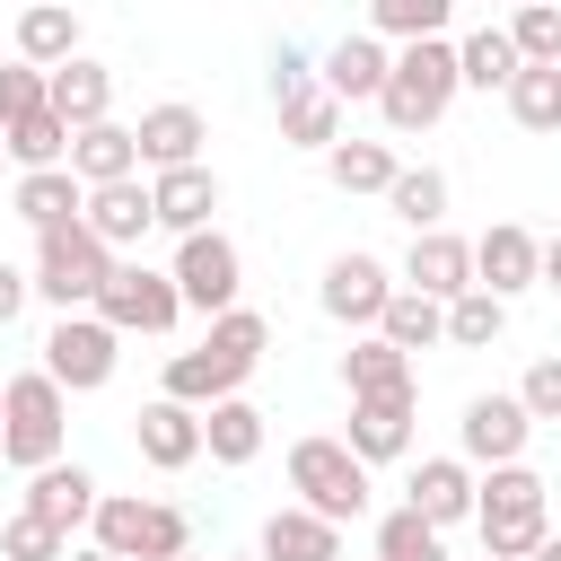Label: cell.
Wrapping results in <instances>:
<instances>
[{
    "label": "cell",
    "instance_id": "obj_1",
    "mask_svg": "<svg viewBox=\"0 0 561 561\" xmlns=\"http://www.w3.org/2000/svg\"><path fill=\"white\" fill-rule=\"evenodd\" d=\"M456 44L447 35H412V44H394V61H386V88H377V114H386V131H430L447 105H456Z\"/></svg>",
    "mask_w": 561,
    "mask_h": 561
},
{
    "label": "cell",
    "instance_id": "obj_2",
    "mask_svg": "<svg viewBox=\"0 0 561 561\" xmlns=\"http://www.w3.org/2000/svg\"><path fill=\"white\" fill-rule=\"evenodd\" d=\"M473 526H482V552L491 561H526L552 517H543V473L526 465H491V482H473Z\"/></svg>",
    "mask_w": 561,
    "mask_h": 561
},
{
    "label": "cell",
    "instance_id": "obj_3",
    "mask_svg": "<svg viewBox=\"0 0 561 561\" xmlns=\"http://www.w3.org/2000/svg\"><path fill=\"white\" fill-rule=\"evenodd\" d=\"M105 272H114V245L88 228V219H61V228H35V298H53L61 316L70 307H96V289H105Z\"/></svg>",
    "mask_w": 561,
    "mask_h": 561
},
{
    "label": "cell",
    "instance_id": "obj_4",
    "mask_svg": "<svg viewBox=\"0 0 561 561\" xmlns=\"http://www.w3.org/2000/svg\"><path fill=\"white\" fill-rule=\"evenodd\" d=\"M61 438H70V394H61L44 368L9 377V386H0V456H9L18 473H35V465L61 456Z\"/></svg>",
    "mask_w": 561,
    "mask_h": 561
},
{
    "label": "cell",
    "instance_id": "obj_5",
    "mask_svg": "<svg viewBox=\"0 0 561 561\" xmlns=\"http://www.w3.org/2000/svg\"><path fill=\"white\" fill-rule=\"evenodd\" d=\"M88 526H96V543L114 561H175V552H193V517L167 508V500H140V491H96Z\"/></svg>",
    "mask_w": 561,
    "mask_h": 561
},
{
    "label": "cell",
    "instance_id": "obj_6",
    "mask_svg": "<svg viewBox=\"0 0 561 561\" xmlns=\"http://www.w3.org/2000/svg\"><path fill=\"white\" fill-rule=\"evenodd\" d=\"M289 491H298V508L351 526V517L368 508V465H359L342 438H298V447H289Z\"/></svg>",
    "mask_w": 561,
    "mask_h": 561
},
{
    "label": "cell",
    "instance_id": "obj_7",
    "mask_svg": "<svg viewBox=\"0 0 561 561\" xmlns=\"http://www.w3.org/2000/svg\"><path fill=\"white\" fill-rule=\"evenodd\" d=\"M114 359H123V333H114L96 307H70V316L44 333V377H53L61 394H96V386L114 377Z\"/></svg>",
    "mask_w": 561,
    "mask_h": 561
},
{
    "label": "cell",
    "instance_id": "obj_8",
    "mask_svg": "<svg viewBox=\"0 0 561 561\" xmlns=\"http://www.w3.org/2000/svg\"><path fill=\"white\" fill-rule=\"evenodd\" d=\"M167 280H175V298H184L193 316H219V307H237V289H245V254H237L219 228H193V237H175Z\"/></svg>",
    "mask_w": 561,
    "mask_h": 561
},
{
    "label": "cell",
    "instance_id": "obj_9",
    "mask_svg": "<svg viewBox=\"0 0 561 561\" xmlns=\"http://www.w3.org/2000/svg\"><path fill=\"white\" fill-rule=\"evenodd\" d=\"M96 316H105L114 333H167V324L184 316V298H175V280H167V272H149V263H123V254H114V272H105V289H96Z\"/></svg>",
    "mask_w": 561,
    "mask_h": 561
},
{
    "label": "cell",
    "instance_id": "obj_10",
    "mask_svg": "<svg viewBox=\"0 0 561 561\" xmlns=\"http://www.w3.org/2000/svg\"><path fill=\"white\" fill-rule=\"evenodd\" d=\"M456 438H465V465H517L526 438H535V421H526L517 394H473L465 421H456Z\"/></svg>",
    "mask_w": 561,
    "mask_h": 561
},
{
    "label": "cell",
    "instance_id": "obj_11",
    "mask_svg": "<svg viewBox=\"0 0 561 561\" xmlns=\"http://www.w3.org/2000/svg\"><path fill=\"white\" fill-rule=\"evenodd\" d=\"M535 272H543V237H526L517 219H500V228L473 237V289L517 298V289H535Z\"/></svg>",
    "mask_w": 561,
    "mask_h": 561
},
{
    "label": "cell",
    "instance_id": "obj_12",
    "mask_svg": "<svg viewBox=\"0 0 561 561\" xmlns=\"http://www.w3.org/2000/svg\"><path fill=\"white\" fill-rule=\"evenodd\" d=\"M316 298H324V316H333V324H377V307L394 298V272H386L377 254H359V245H351V254H333V263H324V289H316Z\"/></svg>",
    "mask_w": 561,
    "mask_h": 561
},
{
    "label": "cell",
    "instance_id": "obj_13",
    "mask_svg": "<svg viewBox=\"0 0 561 561\" xmlns=\"http://www.w3.org/2000/svg\"><path fill=\"white\" fill-rule=\"evenodd\" d=\"M131 447H140V465L184 473V465L202 456V412H193V403H175V394H158V403H140V412H131Z\"/></svg>",
    "mask_w": 561,
    "mask_h": 561
},
{
    "label": "cell",
    "instance_id": "obj_14",
    "mask_svg": "<svg viewBox=\"0 0 561 561\" xmlns=\"http://www.w3.org/2000/svg\"><path fill=\"white\" fill-rule=\"evenodd\" d=\"M342 447H351L359 465H394V456L412 447V386H403V394H351Z\"/></svg>",
    "mask_w": 561,
    "mask_h": 561
},
{
    "label": "cell",
    "instance_id": "obj_15",
    "mask_svg": "<svg viewBox=\"0 0 561 561\" xmlns=\"http://www.w3.org/2000/svg\"><path fill=\"white\" fill-rule=\"evenodd\" d=\"M210 210H219V175L193 158V167H158V184H149V219L158 228H175V237H193V228H210Z\"/></svg>",
    "mask_w": 561,
    "mask_h": 561
},
{
    "label": "cell",
    "instance_id": "obj_16",
    "mask_svg": "<svg viewBox=\"0 0 561 561\" xmlns=\"http://www.w3.org/2000/svg\"><path fill=\"white\" fill-rule=\"evenodd\" d=\"M403 289H421V298H456V289H473V245L447 237V228H412Z\"/></svg>",
    "mask_w": 561,
    "mask_h": 561
},
{
    "label": "cell",
    "instance_id": "obj_17",
    "mask_svg": "<svg viewBox=\"0 0 561 561\" xmlns=\"http://www.w3.org/2000/svg\"><path fill=\"white\" fill-rule=\"evenodd\" d=\"M403 508H421V517L447 535L456 517H473V465H465V456H421L412 482H403Z\"/></svg>",
    "mask_w": 561,
    "mask_h": 561
},
{
    "label": "cell",
    "instance_id": "obj_18",
    "mask_svg": "<svg viewBox=\"0 0 561 561\" xmlns=\"http://www.w3.org/2000/svg\"><path fill=\"white\" fill-rule=\"evenodd\" d=\"M26 508H35L44 526L79 535V526L96 517V473H88V465H61V456H53V465H35V473H26Z\"/></svg>",
    "mask_w": 561,
    "mask_h": 561
},
{
    "label": "cell",
    "instance_id": "obj_19",
    "mask_svg": "<svg viewBox=\"0 0 561 561\" xmlns=\"http://www.w3.org/2000/svg\"><path fill=\"white\" fill-rule=\"evenodd\" d=\"M44 105H53L70 131H79V123H105V105H114V70L88 61V53H70V61L44 70Z\"/></svg>",
    "mask_w": 561,
    "mask_h": 561
},
{
    "label": "cell",
    "instance_id": "obj_20",
    "mask_svg": "<svg viewBox=\"0 0 561 561\" xmlns=\"http://www.w3.org/2000/svg\"><path fill=\"white\" fill-rule=\"evenodd\" d=\"M79 219H88V228H96V237H105L114 254H123V245H140V237L158 228V219H149V184H140V175H114V184H88V202H79Z\"/></svg>",
    "mask_w": 561,
    "mask_h": 561
},
{
    "label": "cell",
    "instance_id": "obj_21",
    "mask_svg": "<svg viewBox=\"0 0 561 561\" xmlns=\"http://www.w3.org/2000/svg\"><path fill=\"white\" fill-rule=\"evenodd\" d=\"M79 184H114V175H140V140H131V123H79L70 131V158H61Z\"/></svg>",
    "mask_w": 561,
    "mask_h": 561
},
{
    "label": "cell",
    "instance_id": "obj_22",
    "mask_svg": "<svg viewBox=\"0 0 561 561\" xmlns=\"http://www.w3.org/2000/svg\"><path fill=\"white\" fill-rule=\"evenodd\" d=\"M131 140H140V167H193L202 140H210V123H202L193 105H149V114L131 123Z\"/></svg>",
    "mask_w": 561,
    "mask_h": 561
},
{
    "label": "cell",
    "instance_id": "obj_23",
    "mask_svg": "<svg viewBox=\"0 0 561 561\" xmlns=\"http://www.w3.org/2000/svg\"><path fill=\"white\" fill-rule=\"evenodd\" d=\"M254 552H263V561H342V526L316 517V508H272Z\"/></svg>",
    "mask_w": 561,
    "mask_h": 561
},
{
    "label": "cell",
    "instance_id": "obj_24",
    "mask_svg": "<svg viewBox=\"0 0 561 561\" xmlns=\"http://www.w3.org/2000/svg\"><path fill=\"white\" fill-rule=\"evenodd\" d=\"M386 61H394V53H386V35H342V44L324 53V70H316V79H324L342 105H359V96L377 105V88H386Z\"/></svg>",
    "mask_w": 561,
    "mask_h": 561
},
{
    "label": "cell",
    "instance_id": "obj_25",
    "mask_svg": "<svg viewBox=\"0 0 561 561\" xmlns=\"http://www.w3.org/2000/svg\"><path fill=\"white\" fill-rule=\"evenodd\" d=\"M202 456H210V465H254V456H263V412H254L245 394L202 403Z\"/></svg>",
    "mask_w": 561,
    "mask_h": 561
},
{
    "label": "cell",
    "instance_id": "obj_26",
    "mask_svg": "<svg viewBox=\"0 0 561 561\" xmlns=\"http://www.w3.org/2000/svg\"><path fill=\"white\" fill-rule=\"evenodd\" d=\"M79 202H88V184H79L70 167H26L18 193H9V210H18L26 228H61V219H79Z\"/></svg>",
    "mask_w": 561,
    "mask_h": 561
},
{
    "label": "cell",
    "instance_id": "obj_27",
    "mask_svg": "<svg viewBox=\"0 0 561 561\" xmlns=\"http://www.w3.org/2000/svg\"><path fill=\"white\" fill-rule=\"evenodd\" d=\"M245 377H254V368H237V359H228V351H210V342L167 359V394H175V403H193V412H202V403H219V394H237Z\"/></svg>",
    "mask_w": 561,
    "mask_h": 561
},
{
    "label": "cell",
    "instance_id": "obj_28",
    "mask_svg": "<svg viewBox=\"0 0 561 561\" xmlns=\"http://www.w3.org/2000/svg\"><path fill=\"white\" fill-rule=\"evenodd\" d=\"M368 333H386L394 351H430V342H447V298H421V289H403L394 280V298L377 307V324Z\"/></svg>",
    "mask_w": 561,
    "mask_h": 561
},
{
    "label": "cell",
    "instance_id": "obj_29",
    "mask_svg": "<svg viewBox=\"0 0 561 561\" xmlns=\"http://www.w3.org/2000/svg\"><path fill=\"white\" fill-rule=\"evenodd\" d=\"M70 53H79V18H70L61 0H26V9H18V61L53 70V61H70Z\"/></svg>",
    "mask_w": 561,
    "mask_h": 561
},
{
    "label": "cell",
    "instance_id": "obj_30",
    "mask_svg": "<svg viewBox=\"0 0 561 561\" xmlns=\"http://www.w3.org/2000/svg\"><path fill=\"white\" fill-rule=\"evenodd\" d=\"M333 131H342V96L324 79H307V88L280 96V140L289 149H333Z\"/></svg>",
    "mask_w": 561,
    "mask_h": 561
},
{
    "label": "cell",
    "instance_id": "obj_31",
    "mask_svg": "<svg viewBox=\"0 0 561 561\" xmlns=\"http://www.w3.org/2000/svg\"><path fill=\"white\" fill-rule=\"evenodd\" d=\"M342 386H351V394H403V386H412V351H394L386 333H359V342L342 351Z\"/></svg>",
    "mask_w": 561,
    "mask_h": 561
},
{
    "label": "cell",
    "instance_id": "obj_32",
    "mask_svg": "<svg viewBox=\"0 0 561 561\" xmlns=\"http://www.w3.org/2000/svg\"><path fill=\"white\" fill-rule=\"evenodd\" d=\"M517 131H561V61H517V79L500 88Z\"/></svg>",
    "mask_w": 561,
    "mask_h": 561
},
{
    "label": "cell",
    "instance_id": "obj_33",
    "mask_svg": "<svg viewBox=\"0 0 561 561\" xmlns=\"http://www.w3.org/2000/svg\"><path fill=\"white\" fill-rule=\"evenodd\" d=\"M456 79L482 88V96L508 88V79H517V44H508V26H473V35L456 44Z\"/></svg>",
    "mask_w": 561,
    "mask_h": 561
},
{
    "label": "cell",
    "instance_id": "obj_34",
    "mask_svg": "<svg viewBox=\"0 0 561 561\" xmlns=\"http://www.w3.org/2000/svg\"><path fill=\"white\" fill-rule=\"evenodd\" d=\"M324 175H333V193H386L394 184V149L386 140H333Z\"/></svg>",
    "mask_w": 561,
    "mask_h": 561
},
{
    "label": "cell",
    "instance_id": "obj_35",
    "mask_svg": "<svg viewBox=\"0 0 561 561\" xmlns=\"http://www.w3.org/2000/svg\"><path fill=\"white\" fill-rule=\"evenodd\" d=\"M386 210H394L403 228H438V219H447V175H438V167H394Z\"/></svg>",
    "mask_w": 561,
    "mask_h": 561
},
{
    "label": "cell",
    "instance_id": "obj_36",
    "mask_svg": "<svg viewBox=\"0 0 561 561\" xmlns=\"http://www.w3.org/2000/svg\"><path fill=\"white\" fill-rule=\"evenodd\" d=\"M508 333V298H491V289H456L447 298V342L456 351H491Z\"/></svg>",
    "mask_w": 561,
    "mask_h": 561
},
{
    "label": "cell",
    "instance_id": "obj_37",
    "mask_svg": "<svg viewBox=\"0 0 561 561\" xmlns=\"http://www.w3.org/2000/svg\"><path fill=\"white\" fill-rule=\"evenodd\" d=\"M9 131V158L18 167H61L70 158V123L53 114V105H35V114H18V123H0Z\"/></svg>",
    "mask_w": 561,
    "mask_h": 561
},
{
    "label": "cell",
    "instance_id": "obj_38",
    "mask_svg": "<svg viewBox=\"0 0 561 561\" xmlns=\"http://www.w3.org/2000/svg\"><path fill=\"white\" fill-rule=\"evenodd\" d=\"M456 0H368V35L386 44H412V35H447Z\"/></svg>",
    "mask_w": 561,
    "mask_h": 561
},
{
    "label": "cell",
    "instance_id": "obj_39",
    "mask_svg": "<svg viewBox=\"0 0 561 561\" xmlns=\"http://www.w3.org/2000/svg\"><path fill=\"white\" fill-rule=\"evenodd\" d=\"M202 342H210V351H228L237 368H263V351H272V324H263L254 307H219Z\"/></svg>",
    "mask_w": 561,
    "mask_h": 561
},
{
    "label": "cell",
    "instance_id": "obj_40",
    "mask_svg": "<svg viewBox=\"0 0 561 561\" xmlns=\"http://www.w3.org/2000/svg\"><path fill=\"white\" fill-rule=\"evenodd\" d=\"M377 552L386 561H447V543H438V526L421 508H386L377 517Z\"/></svg>",
    "mask_w": 561,
    "mask_h": 561
},
{
    "label": "cell",
    "instance_id": "obj_41",
    "mask_svg": "<svg viewBox=\"0 0 561 561\" xmlns=\"http://www.w3.org/2000/svg\"><path fill=\"white\" fill-rule=\"evenodd\" d=\"M508 44H517V61H561V0H517Z\"/></svg>",
    "mask_w": 561,
    "mask_h": 561
},
{
    "label": "cell",
    "instance_id": "obj_42",
    "mask_svg": "<svg viewBox=\"0 0 561 561\" xmlns=\"http://www.w3.org/2000/svg\"><path fill=\"white\" fill-rule=\"evenodd\" d=\"M61 552H70V535H61V526H44L35 508H18V517L0 526V561H61Z\"/></svg>",
    "mask_w": 561,
    "mask_h": 561
},
{
    "label": "cell",
    "instance_id": "obj_43",
    "mask_svg": "<svg viewBox=\"0 0 561 561\" xmlns=\"http://www.w3.org/2000/svg\"><path fill=\"white\" fill-rule=\"evenodd\" d=\"M517 403H526V421H561V351L517 377Z\"/></svg>",
    "mask_w": 561,
    "mask_h": 561
},
{
    "label": "cell",
    "instance_id": "obj_44",
    "mask_svg": "<svg viewBox=\"0 0 561 561\" xmlns=\"http://www.w3.org/2000/svg\"><path fill=\"white\" fill-rule=\"evenodd\" d=\"M35 105H44V70L35 61H0V123H18Z\"/></svg>",
    "mask_w": 561,
    "mask_h": 561
},
{
    "label": "cell",
    "instance_id": "obj_45",
    "mask_svg": "<svg viewBox=\"0 0 561 561\" xmlns=\"http://www.w3.org/2000/svg\"><path fill=\"white\" fill-rule=\"evenodd\" d=\"M307 79H316V61H307L298 44H280V53H272V96H289V88H307Z\"/></svg>",
    "mask_w": 561,
    "mask_h": 561
},
{
    "label": "cell",
    "instance_id": "obj_46",
    "mask_svg": "<svg viewBox=\"0 0 561 561\" xmlns=\"http://www.w3.org/2000/svg\"><path fill=\"white\" fill-rule=\"evenodd\" d=\"M26 289H35V280H26V272H18L9 254H0V333L18 324V307H26Z\"/></svg>",
    "mask_w": 561,
    "mask_h": 561
},
{
    "label": "cell",
    "instance_id": "obj_47",
    "mask_svg": "<svg viewBox=\"0 0 561 561\" xmlns=\"http://www.w3.org/2000/svg\"><path fill=\"white\" fill-rule=\"evenodd\" d=\"M535 289H561V237H543V272H535Z\"/></svg>",
    "mask_w": 561,
    "mask_h": 561
},
{
    "label": "cell",
    "instance_id": "obj_48",
    "mask_svg": "<svg viewBox=\"0 0 561 561\" xmlns=\"http://www.w3.org/2000/svg\"><path fill=\"white\" fill-rule=\"evenodd\" d=\"M61 561H114V552H105V543H70Z\"/></svg>",
    "mask_w": 561,
    "mask_h": 561
},
{
    "label": "cell",
    "instance_id": "obj_49",
    "mask_svg": "<svg viewBox=\"0 0 561 561\" xmlns=\"http://www.w3.org/2000/svg\"><path fill=\"white\" fill-rule=\"evenodd\" d=\"M526 561H561V535H543V543H535V552H526Z\"/></svg>",
    "mask_w": 561,
    "mask_h": 561
},
{
    "label": "cell",
    "instance_id": "obj_50",
    "mask_svg": "<svg viewBox=\"0 0 561 561\" xmlns=\"http://www.w3.org/2000/svg\"><path fill=\"white\" fill-rule=\"evenodd\" d=\"M237 561H263V552H237Z\"/></svg>",
    "mask_w": 561,
    "mask_h": 561
},
{
    "label": "cell",
    "instance_id": "obj_51",
    "mask_svg": "<svg viewBox=\"0 0 561 561\" xmlns=\"http://www.w3.org/2000/svg\"><path fill=\"white\" fill-rule=\"evenodd\" d=\"M0 158H9V131H0Z\"/></svg>",
    "mask_w": 561,
    "mask_h": 561
},
{
    "label": "cell",
    "instance_id": "obj_52",
    "mask_svg": "<svg viewBox=\"0 0 561 561\" xmlns=\"http://www.w3.org/2000/svg\"><path fill=\"white\" fill-rule=\"evenodd\" d=\"M175 561H193V552H175Z\"/></svg>",
    "mask_w": 561,
    "mask_h": 561
},
{
    "label": "cell",
    "instance_id": "obj_53",
    "mask_svg": "<svg viewBox=\"0 0 561 561\" xmlns=\"http://www.w3.org/2000/svg\"><path fill=\"white\" fill-rule=\"evenodd\" d=\"M377 561H386V552H377Z\"/></svg>",
    "mask_w": 561,
    "mask_h": 561
},
{
    "label": "cell",
    "instance_id": "obj_54",
    "mask_svg": "<svg viewBox=\"0 0 561 561\" xmlns=\"http://www.w3.org/2000/svg\"><path fill=\"white\" fill-rule=\"evenodd\" d=\"M18 9H26V0H18Z\"/></svg>",
    "mask_w": 561,
    "mask_h": 561
},
{
    "label": "cell",
    "instance_id": "obj_55",
    "mask_svg": "<svg viewBox=\"0 0 561 561\" xmlns=\"http://www.w3.org/2000/svg\"><path fill=\"white\" fill-rule=\"evenodd\" d=\"M482 561H491V552H482Z\"/></svg>",
    "mask_w": 561,
    "mask_h": 561
}]
</instances>
